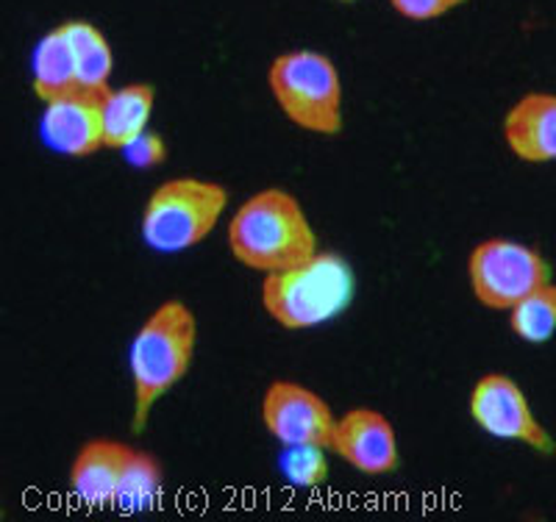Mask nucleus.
<instances>
[{
	"label": "nucleus",
	"mask_w": 556,
	"mask_h": 522,
	"mask_svg": "<svg viewBox=\"0 0 556 522\" xmlns=\"http://www.w3.org/2000/svg\"><path fill=\"white\" fill-rule=\"evenodd\" d=\"M226 245L235 262L260 276L290 270L320 251L306 208L281 187L260 189L235 208L226 222Z\"/></svg>",
	"instance_id": "obj_1"
},
{
	"label": "nucleus",
	"mask_w": 556,
	"mask_h": 522,
	"mask_svg": "<svg viewBox=\"0 0 556 522\" xmlns=\"http://www.w3.org/2000/svg\"><path fill=\"white\" fill-rule=\"evenodd\" d=\"M198 347V317L178 297L162 301L139 322L128 351L131 429L142 434L159 400L181 384Z\"/></svg>",
	"instance_id": "obj_2"
},
{
	"label": "nucleus",
	"mask_w": 556,
	"mask_h": 522,
	"mask_svg": "<svg viewBox=\"0 0 556 522\" xmlns=\"http://www.w3.org/2000/svg\"><path fill=\"white\" fill-rule=\"evenodd\" d=\"M356 295V276L340 253L317 251L290 270L262 276L265 315L285 331H309L345 311Z\"/></svg>",
	"instance_id": "obj_3"
},
{
	"label": "nucleus",
	"mask_w": 556,
	"mask_h": 522,
	"mask_svg": "<svg viewBox=\"0 0 556 522\" xmlns=\"http://www.w3.org/2000/svg\"><path fill=\"white\" fill-rule=\"evenodd\" d=\"M228 208V189L212 178L176 176L151 189L139 237L156 253H184L206 242L223 222Z\"/></svg>",
	"instance_id": "obj_4"
},
{
	"label": "nucleus",
	"mask_w": 556,
	"mask_h": 522,
	"mask_svg": "<svg viewBox=\"0 0 556 522\" xmlns=\"http://www.w3.org/2000/svg\"><path fill=\"white\" fill-rule=\"evenodd\" d=\"M267 87L281 114L301 131L337 137L345 126L340 69L326 53L309 48L278 53L267 67Z\"/></svg>",
	"instance_id": "obj_5"
},
{
	"label": "nucleus",
	"mask_w": 556,
	"mask_h": 522,
	"mask_svg": "<svg viewBox=\"0 0 556 522\" xmlns=\"http://www.w3.org/2000/svg\"><path fill=\"white\" fill-rule=\"evenodd\" d=\"M468 281L481 306L509 311L551 281V265L538 247L509 237H490L476 242L468 253Z\"/></svg>",
	"instance_id": "obj_6"
},
{
	"label": "nucleus",
	"mask_w": 556,
	"mask_h": 522,
	"mask_svg": "<svg viewBox=\"0 0 556 522\" xmlns=\"http://www.w3.org/2000/svg\"><path fill=\"white\" fill-rule=\"evenodd\" d=\"M468 411L486 436L518 442L540 456L556 454V440L531 409L523 386L506 372H484L470 386Z\"/></svg>",
	"instance_id": "obj_7"
},
{
	"label": "nucleus",
	"mask_w": 556,
	"mask_h": 522,
	"mask_svg": "<svg viewBox=\"0 0 556 522\" xmlns=\"http://www.w3.org/2000/svg\"><path fill=\"white\" fill-rule=\"evenodd\" d=\"M260 417L265 431L278 445H312L331 450L340 415H334L331 403L312 386L292 378H276L262 392Z\"/></svg>",
	"instance_id": "obj_8"
},
{
	"label": "nucleus",
	"mask_w": 556,
	"mask_h": 522,
	"mask_svg": "<svg viewBox=\"0 0 556 522\" xmlns=\"http://www.w3.org/2000/svg\"><path fill=\"white\" fill-rule=\"evenodd\" d=\"M331 454L370 479L392 475L401 467L399 431L384 411L356 406L337 417Z\"/></svg>",
	"instance_id": "obj_9"
},
{
	"label": "nucleus",
	"mask_w": 556,
	"mask_h": 522,
	"mask_svg": "<svg viewBox=\"0 0 556 522\" xmlns=\"http://www.w3.org/2000/svg\"><path fill=\"white\" fill-rule=\"evenodd\" d=\"M103 92H70L45 103L39 133L53 153L67 158H89L106 148L103 137Z\"/></svg>",
	"instance_id": "obj_10"
},
{
	"label": "nucleus",
	"mask_w": 556,
	"mask_h": 522,
	"mask_svg": "<svg viewBox=\"0 0 556 522\" xmlns=\"http://www.w3.org/2000/svg\"><path fill=\"white\" fill-rule=\"evenodd\" d=\"M128 454L131 445L112 436H92L81 442L67 470V484L76 504L87 511L112 509Z\"/></svg>",
	"instance_id": "obj_11"
},
{
	"label": "nucleus",
	"mask_w": 556,
	"mask_h": 522,
	"mask_svg": "<svg viewBox=\"0 0 556 522\" xmlns=\"http://www.w3.org/2000/svg\"><path fill=\"white\" fill-rule=\"evenodd\" d=\"M504 142L526 164L556 162V94L526 92L504 117Z\"/></svg>",
	"instance_id": "obj_12"
},
{
	"label": "nucleus",
	"mask_w": 556,
	"mask_h": 522,
	"mask_svg": "<svg viewBox=\"0 0 556 522\" xmlns=\"http://www.w3.org/2000/svg\"><path fill=\"white\" fill-rule=\"evenodd\" d=\"M153 109H156V89L146 81L109 87L101 98L103 137L109 151H123L128 142L151 128Z\"/></svg>",
	"instance_id": "obj_13"
},
{
	"label": "nucleus",
	"mask_w": 556,
	"mask_h": 522,
	"mask_svg": "<svg viewBox=\"0 0 556 522\" xmlns=\"http://www.w3.org/2000/svg\"><path fill=\"white\" fill-rule=\"evenodd\" d=\"M31 87L39 101H56L62 94L78 92V64L73 42L59 23L45 34L34 48L31 59Z\"/></svg>",
	"instance_id": "obj_14"
},
{
	"label": "nucleus",
	"mask_w": 556,
	"mask_h": 522,
	"mask_svg": "<svg viewBox=\"0 0 556 522\" xmlns=\"http://www.w3.org/2000/svg\"><path fill=\"white\" fill-rule=\"evenodd\" d=\"M165 492V467L148 450L131 447L126 464H123L117 495L112 509L123 517L148 514L159 506Z\"/></svg>",
	"instance_id": "obj_15"
},
{
	"label": "nucleus",
	"mask_w": 556,
	"mask_h": 522,
	"mask_svg": "<svg viewBox=\"0 0 556 522\" xmlns=\"http://www.w3.org/2000/svg\"><path fill=\"white\" fill-rule=\"evenodd\" d=\"M62 26L76 51L78 87L87 92H106L114 69V53L106 34L87 20H64Z\"/></svg>",
	"instance_id": "obj_16"
},
{
	"label": "nucleus",
	"mask_w": 556,
	"mask_h": 522,
	"mask_svg": "<svg viewBox=\"0 0 556 522\" xmlns=\"http://www.w3.org/2000/svg\"><path fill=\"white\" fill-rule=\"evenodd\" d=\"M509 328L518 340L529 345H543L556 334V283L548 281L545 287L526 295L523 301L509 308Z\"/></svg>",
	"instance_id": "obj_17"
},
{
	"label": "nucleus",
	"mask_w": 556,
	"mask_h": 522,
	"mask_svg": "<svg viewBox=\"0 0 556 522\" xmlns=\"http://www.w3.org/2000/svg\"><path fill=\"white\" fill-rule=\"evenodd\" d=\"M329 454L326 447H285L281 454V472L292 486L317 489L329 481Z\"/></svg>",
	"instance_id": "obj_18"
},
{
	"label": "nucleus",
	"mask_w": 556,
	"mask_h": 522,
	"mask_svg": "<svg viewBox=\"0 0 556 522\" xmlns=\"http://www.w3.org/2000/svg\"><path fill=\"white\" fill-rule=\"evenodd\" d=\"M121 153L126 158V164H131L137 170H151V167H159V164L167 162V142L162 139V133L148 128L134 142H128Z\"/></svg>",
	"instance_id": "obj_19"
},
{
	"label": "nucleus",
	"mask_w": 556,
	"mask_h": 522,
	"mask_svg": "<svg viewBox=\"0 0 556 522\" xmlns=\"http://www.w3.org/2000/svg\"><path fill=\"white\" fill-rule=\"evenodd\" d=\"M465 3L468 0H390L392 12L401 14L404 20H412V23H429V20L445 17Z\"/></svg>",
	"instance_id": "obj_20"
},
{
	"label": "nucleus",
	"mask_w": 556,
	"mask_h": 522,
	"mask_svg": "<svg viewBox=\"0 0 556 522\" xmlns=\"http://www.w3.org/2000/svg\"><path fill=\"white\" fill-rule=\"evenodd\" d=\"M340 3H354V0H340Z\"/></svg>",
	"instance_id": "obj_21"
}]
</instances>
